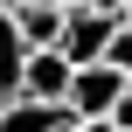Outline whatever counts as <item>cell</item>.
I'll return each mask as SVG.
<instances>
[{
	"label": "cell",
	"instance_id": "cell-1",
	"mask_svg": "<svg viewBox=\"0 0 132 132\" xmlns=\"http://www.w3.org/2000/svg\"><path fill=\"white\" fill-rule=\"evenodd\" d=\"M77 125H84V111L70 97H28V90H14L0 104V132H77Z\"/></svg>",
	"mask_w": 132,
	"mask_h": 132
},
{
	"label": "cell",
	"instance_id": "cell-2",
	"mask_svg": "<svg viewBox=\"0 0 132 132\" xmlns=\"http://www.w3.org/2000/svg\"><path fill=\"white\" fill-rule=\"evenodd\" d=\"M118 21H125V14H111V7H90V0H77V7L63 14V56H70V63H97Z\"/></svg>",
	"mask_w": 132,
	"mask_h": 132
},
{
	"label": "cell",
	"instance_id": "cell-3",
	"mask_svg": "<svg viewBox=\"0 0 132 132\" xmlns=\"http://www.w3.org/2000/svg\"><path fill=\"white\" fill-rule=\"evenodd\" d=\"M70 77H77V63L63 56V42L28 49V63H21V90L28 97H70Z\"/></svg>",
	"mask_w": 132,
	"mask_h": 132
},
{
	"label": "cell",
	"instance_id": "cell-4",
	"mask_svg": "<svg viewBox=\"0 0 132 132\" xmlns=\"http://www.w3.org/2000/svg\"><path fill=\"white\" fill-rule=\"evenodd\" d=\"M118 90H125V77H118L104 56H97V63H77V77H70V104H77L84 118H104Z\"/></svg>",
	"mask_w": 132,
	"mask_h": 132
},
{
	"label": "cell",
	"instance_id": "cell-5",
	"mask_svg": "<svg viewBox=\"0 0 132 132\" xmlns=\"http://www.w3.org/2000/svg\"><path fill=\"white\" fill-rule=\"evenodd\" d=\"M63 0H14V21H21V35H28V49H49V42H63Z\"/></svg>",
	"mask_w": 132,
	"mask_h": 132
},
{
	"label": "cell",
	"instance_id": "cell-6",
	"mask_svg": "<svg viewBox=\"0 0 132 132\" xmlns=\"http://www.w3.org/2000/svg\"><path fill=\"white\" fill-rule=\"evenodd\" d=\"M21 63H28V35H21L14 7L0 0V97H14V90H21Z\"/></svg>",
	"mask_w": 132,
	"mask_h": 132
},
{
	"label": "cell",
	"instance_id": "cell-7",
	"mask_svg": "<svg viewBox=\"0 0 132 132\" xmlns=\"http://www.w3.org/2000/svg\"><path fill=\"white\" fill-rule=\"evenodd\" d=\"M104 63H111V70L132 84V21H118V28H111V42H104Z\"/></svg>",
	"mask_w": 132,
	"mask_h": 132
},
{
	"label": "cell",
	"instance_id": "cell-8",
	"mask_svg": "<svg viewBox=\"0 0 132 132\" xmlns=\"http://www.w3.org/2000/svg\"><path fill=\"white\" fill-rule=\"evenodd\" d=\"M104 118H111V125H118V132H132V84H125V90H118V97H111V111H104Z\"/></svg>",
	"mask_w": 132,
	"mask_h": 132
},
{
	"label": "cell",
	"instance_id": "cell-9",
	"mask_svg": "<svg viewBox=\"0 0 132 132\" xmlns=\"http://www.w3.org/2000/svg\"><path fill=\"white\" fill-rule=\"evenodd\" d=\"M77 132H118V125H111V118H84Z\"/></svg>",
	"mask_w": 132,
	"mask_h": 132
},
{
	"label": "cell",
	"instance_id": "cell-10",
	"mask_svg": "<svg viewBox=\"0 0 132 132\" xmlns=\"http://www.w3.org/2000/svg\"><path fill=\"white\" fill-rule=\"evenodd\" d=\"M125 21H132V0H125Z\"/></svg>",
	"mask_w": 132,
	"mask_h": 132
},
{
	"label": "cell",
	"instance_id": "cell-11",
	"mask_svg": "<svg viewBox=\"0 0 132 132\" xmlns=\"http://www.w3.org/2000/svg\"><path fill=\"white\" fill-rule=\"evenodd\" d=\"M63 7H77V0H63Z\"/></svg>",
	"mask_w": 132,
	"mask_h": 132
},
{
	"label": "cell",
	"instance_id": "cell-12",
	"mask_svg": "<svg viewBox=\"0 0 132 132\" xmlns=\"http://www.w3.org/2000/svg\"><path fill=\"white\" fill-rule=\"evenodd\" d=\"M7 7H14V0H7Z\"/></svg>",
	"mask_w": 132,
	"mask_h": 132
}]
</instances>
